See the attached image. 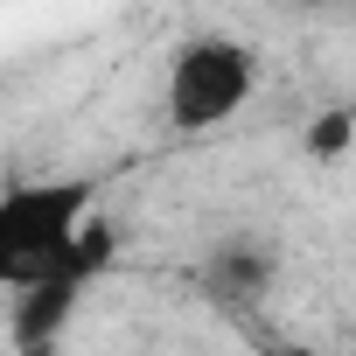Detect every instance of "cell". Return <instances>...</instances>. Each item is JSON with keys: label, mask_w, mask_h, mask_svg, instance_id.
I'll return each instance as SVG.
<instances>
[{"label": "cell", "mask_w": 356, "mask_h": 356, "mask_svg": "<svg viewBox=\"0 0 356 356\" xmlns=\"http://www.w3.org/2000/svg\"><path fill=\"white\" fill-rule=\"evenodd\" d=\"M252 98V56L238 42H189L175 56V77H168V119L182 133H210L224 126L238 105Z\"/></svg>", "instance_id": "obj_2"}, {"label": "cell", "mask_w": 356, "mask_h": 356, "mask_svg": "<svg viewBox=\"0 0 356 356\" xmlns=\"http://www.w3.org/2000/svg\"><path fill=\"white\" fill-rule=\"evenodd\" d=\"M91 210L84 182L0 196V286H35L42 273H70V238Z\"/></svg>", "instance_id": "obj_1"}, {"label": "cell", "mask_w": 356, "mask_h": 356, "mask_svg": "<svg viewBox=\"0 0 356 356\" xmlns=\"http://www.w3.org/2000/svg\"><path fill=\"white\" fill-rule=\"evenodd\" d=\"M349 126H356V119H349V112L335 105V112H321V119H314V133H307V147H314L321 161H335V154L349 147Z\"/></svg>", "instance_id": "obj_3"}]
</instances>
